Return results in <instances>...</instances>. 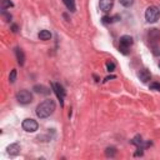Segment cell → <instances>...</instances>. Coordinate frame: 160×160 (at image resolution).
Segmentation results:
<instances>
[{
	"label": "cell",
	"mask_w": 160,
	"mask_h": 160,
	"mask_svg": "<svg viewBox=\"0 0 160 160\" xmlns=\"http://www.w3.org/2000/svg\"><path fill=\"white\" fill-rule=\"evenodd\" d=\"M39 39L40 40H44V41H46V40H50L51 39V32L49 31V30H41L40 32H39Z\"/></svg>",
	"instance_id": "obj_12"
},
{
	"label": "cell",
	"mask_w": 160,
	"mask_h": 160,
	"mask_svg": "<svg viewBox=\"0 0 160 160\" xmlns=\"http://www.w3.org/2000/svg\"><path fill=\"white\" fill-rule=\"evenodd\" d=\"M15 55H16V60H18V62L20 64V66H22V65H24V61H25L24 51H22L20 48H15Z\"/></svg>",
	"instance_id": "obj_10"
},
{
	"label": "cell",
	"mask_w": 160,
	"mask_h": 160,
	"mask_svg": "<svg viewBox=\"0 0 160 160\" xmlns=\"http://www.w3.org/2000/svg\"><path fill=\"white\" fill-rule=\"evenodd\" d=\"M16 100H18L20 104L26 105V104H30V102L32 101V95H31V92H30L29 90L22 89V90H20V91H18V94H16Z\"/></svg>",
	"instance_id": "obj_4"
},
{
	"label": "cell",
	"mask_w": 160,
	"mask_h": 160,
	"mask_svg": "<svg viewBox=\"0 0 160 160\" xmlns=\"http://www.w3.org/2000/svg\"><path fill=\"white\" fill-rule=\"evenodd\" d=\"M34 90H35V92L42 94V95H49L50 91H51V90H49L48 88H45V86H42V85H35V86H34Z\"/></svg>",
	"instance_id": "obj_11"
},
{
	"label": "cell",
	"mask_w": 160,
	"mask_h": 160,
	"mask_svg": "<svg viewBox=\"0 0 160 160\" xmlns=\"http://www.w3.org/2000/svg\"><path fill=\"white\" fill-rule=\"evenodd\" d=\"M120 1V4L122 5V6H125V8H129V6H131L132 4H134V0H119Z\"/></svg>",
	"instance_id": "obj_18"
},
{
	"label": "cell",
	"mask_w": 160,
	"mask_h": 160,
	"mask_svg": "<svg viewBox=\"0 0 160 160\" xmlns=\"http://www.w3.org/2000/svg\"><path fill=\"white\" fill-rule=\"evenodd\" d=\"M150 89L155 90V91H160V84L159 82H151L150 84Z\"/></svg>",
	"instance_id": "obj_20"
},
{
	"label": "cell",
	"mask_w": 160,
	"mask_h": 160,
	"mask_svg": "<svg viewBox=\"0 0 160 160\" xmlns=\"http://www.w3.org/2000/svg\"><path fill=\"white\" fill-rule=\"evenodd\" d=\"M116 154V150H115V148H106V150H105V155L108 156V158H112L114 155Z\"/></svg>",
	"instance_id": "obj_15"
},
{
	"label": "cell",
	"mask_w": 160,
	"mask_h": 160,
	"mask_svg": "<svg viewBox=\"0 0 160 160\" xmlns=\"http://www.w3.org/2000/svg\"><path fill=\"white\" fill-rule=\"evenodd\" d=\"M55 108H56V105H55L54 100H51V99L44 100L42 102H40L36 106V115L40 119H45V118L50 116L55 111Z\"/></svg>",
	"instance_id": "obj_1"
},
{
	"label": "cell",
	"mask_w": 160,
	"mask_h": 160,
	"mask_svg": "<svg viewBox=\"0 0 160 160\" xmlns=\"http://www.w3.org/2000/svg\"><path fill=\"white\" fill-rule=\"evenodd\" d=\"M11 6H14V4L10 0H1V9L2 10L8 9V8H11Z\"/></svg>",
	"instance_id": "obj_16"
},
{
	"label": "cell",
	"mask_w": 160,
	"mask_h": 160,
	"mask_svg": "<svg viewBox=\"0 0 160 160\" xmlns=\"http://www.w3.org/2000/svg\"><path fill=\"white\" fill-rule=\"evenodd\" d=\"M106 69H108L109 72L114 71V69H115V64H114L112 61H108V62H106Z\"/></svg>",
	"instance_id": "obj_19"
},
{
	"label": "cell",
	"mask_w": 160,
	"mask_h": 160,
	"mask_svg": "<svg viewBox=\"0 0 160 160\" xmlns=\"http://www.w3.org/2000/svg\"><path fill=\"white\" fill-rule=\"evenodd\" d=\"M12 31H14V32L18 31V26H16V25H12Z\"/></svg>",
	"instance_id": "obj_21"
},
{
	"label": "cell",
	"mask_w": 160,
	"mask_h": 160,
	"mask_svg": "<svg viewBox=\"0 0 160 160\" xmlns=\"http://www.w3.org/2000/svg\"><path fill=\"white\" fill-rule=\"evenodd\" d=\"M99 6L102 12H109L114 6V0H100Z\"/></svg>",
	"instance_id": "obj_7"
},
{
	"label": "cell",
	"mask_w": 160,
	"mask_h": 160,
	"mask_svg": "<svg viewBox=\"0 0 160 160\" xmlns=\"http://www.w3.org/2000/svg\"><path fill=\"white\" fill-rule=\"evenodd\" d=\"M8 152L11 155V156H15V155H18L19 152H20V145L18 144V142H14V144H10L9 146H8Z\"/></svg>",
	"instance_id": "obj_9"
},
{
	"label": "cell",
	"mask_w": 160,
	"mask_h": 160,
	"mask_svg": "<svg viewBox=\"0 0 160 160\" xmlns=\"http://www.w3.org/2000/svg\"><path fill=\"white\" fill-rule=\"evenodd\" d=\"M138 76H139V79H140L142 82H148V81L151 79V74H150V71H149L148 69H141V70L138 72Z\"/></svg>",
	"instance_id": "obj_8"
},
{
	"label": "cell",
	"mask_w": 160,
	"mask_h": 160,
	"mask_svg": "<svg viewBox=\"0 0 160 160\" xmlns=\"http://www.w3.org/2000/svg\"><path fill=\"white\" fill-rule=\"evenodd\" d=\"M116 19H119V16L116 15V16H108V15H105V16H102V22L104 24H110V22H112V21H115Z\"/></svg>",
	"instance_id": "obj_14"
},
{
	"label": "cell",
	"mask_w": 160,
	"mask_h": 160,
	"mask_svg": "<svg viewBox=\"0 0 160 160\" xmlns=\"http://www.w3.org/2000/svg\"><path fill=\"white\" fill-rule=\"evenodd\" d=\"M15 80H16V69H12L9 75V81L12 84V82H15Z\"/></svg>",
	"instance_id": "obj_17"
},
{
	"label": "cell",
	"mask_w": 160,
	"mask_h": 160,
	"mask_svg": "<svg viewBox=\"0 0 160 160\" xmlns=\"http://www.w3.org/2000/svg\"><path fill=\"white\" fill-rule=\"evenodd\" d=\"M22 129L26 131V132H35L39 128V124L34 120V119H25L21 124Z\"/></svg>",
	"instance_id": "obj_5"
},
{
	"label": "cell",
	"mask_w": 160,
	"mask_h": 160,
	"mask_svg": "<svg viewBox=\"0 0 160 160\" xmlns=\"http://www.w3.org/2000/svg\"><path fill=\"white\" fill-rule=\"evenodd\" d=\"M64 1V4H65V6L70 10V11H75V9H76V6H75V0H62Z\"/></svg>",
	"instance_id": "obj_13"
},
{
	"label": "cell",
	"mask_w": 160,
	"mask_h": 160,
	"mask_svg": "<svg viewBox=\"0 0 160 160\" xmlns=\"http://www.w3.org/2000/svg\"><path fill=\"white\" fill-rule=\"evenodd\" d=\"M51 88H52V91L56 94V96H58V99L61 101V105H62V102H64V98H65V90H64V88L60 85V84H58V82H52L51 84Z\"/></svg>",
	"instance_id": "obj_6"
},
{
	"label": "cell",
	"mask_w": 160,
	"mask_h": 160,
	"mask_svg": "<svg viewBox=\"0 0 160 160\" xmlns=\"http://www.w3.org/2000/svg\"><path fill=\"white\" fill-rule=\"evenodd\" d=\"M132 42H134V40H132V38L130 36V35H122L121 38H120V42H119V50L124 54V55H126L129 51V49H130V46L132 45Z\"/></svg>",
	"instance_id": "obj_3"
},
{
	"label": "cell",
	"mask_w": 160,
	"mask_h": 160,
	"mask_svg": "<svg viewBox=\"0 0 160 160\" xmlns=\"http://www.w3.org/2000/svg\"><path fill=\"white\" fill-rule=\"evenodd\" d=\"M159 18H160V10H159V8L151 5V6H149L146 9V11H145V19H146L148 22H156L159 20Z\"/></svg>",
	"instance_id": "obj_2"
}]
</instances>
